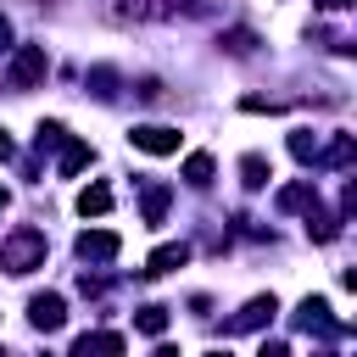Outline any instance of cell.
I'll return each mask as SVG.
<instances>
[{
	"mask_svg": "<svg viewBox=\"0 0 357 357\" xmlns=\"http://www.w3.org/2000/svg\"><path fill=\"white\" fill-rule=\"evenodd\" d=\"M184 262H190V245H184V240H173V245H156V251H151L145 273H173V268H184Z\"/></svg>",
	"mask_w": 357,
	"mask_h": 357,
	"instance_id": "7",
	"label": "cell"
},
{
	"mask_svg": "<svg viewBox=\"0 0 357 357\" xmlns=\"http://www.w3.org/2000/svg\"><path fill=\"white\" fill-rule=\"evenodd\" d=\"M0 50H11V22L0 17Z\"/></svg>",
	"mask_w": 357,
	"mask_h": 357,
	"instance_id": "21",
	"label": "cell"
},
{
	"mask_svg": "<svg viewBox=\"0 0 357 357\" xmlns=\"http://www.w3.org/2000/svg\"><path fill=\"white\" fill-rule=\"evenodd\" d=\"M45 73H50L45 45H17V50H11V84H17V89H33Z\"/></svg>",
	"mask_w": 357,
	"mask_h": 357,
	"instance_id": "2",
	"label": "cell"
},
{
	"mask_svg": "<svg viewBox=\"0 0 357 357\" xmlns=\"http://www.w3.org/2000/svg\"><path fill=\"white\" fill-rule=\"evenodd\" d=\"M229 50H234V56H245V50H251V33H245V28H234V33H229Z\"/></svg>",
	"mask_w": 357,
	"mask_h": 357,
	"instance_id": "19",
	"label": "cell"
},
{
	"mask_svg": "<svg viewBox=\"0 0 357 357\" xmlns=\"http://www.w3.org/2000/svg\"><path fill=\"white\" fill-rule=\"evenodd\" d=\"M296 324H301V329H324V335H329V329H340V324L329 318V301H318V296H307V301H301Z\"/></svg>",
	"mask_w": 357,
	"mask_h": 357,
	"instance_id": "9",
	"label": "cell"
},
{
	"mask_svg": "<svg viewBox=\"0 0 357 357\" xmlns=\"http://www.w3.org/2000/svg\"><path fill=\"white\" fill-rule=\"evenodd\" d=\"M273 312H279V301H273V296H251V301H245V312H240L229 329H257V324H262V318H273Z\"/></svg>",
	"mask_w": 357,
	"mask_h": 357,
	"instance_id": "10",
	"label": "cell"
},
{
	"mask_svg": "<svg viewBox=\"0 0 357 357\" xmlns=\"http://www.w3.org/2000/svg\"><path fill=\"white\" fill-rule=\"evenodd\" d=\"M6 156H11V134L0 128V162H6Z\"/></svg>",
	"mask_w": 357,
	"mask_h": 357,
	"instance_id": "22",
	"label": "cell"
},
{
	"mask_svg": "<svg viewBox=\"0 0 357 357\" xmlns=\"http://www.w3.org/2000/svg\"><path fill=\"white\" fill-rule=\"evenodd\" d=\"M318 6H324V11H340V6H351V0H318Z\"/></svg>",
	"mask_w": 357,
	"mask_h": 357,
	"instance_id": "23",
	"label": "cell"
},
{
	"mask_svg": "<svg viewBox=\"0 0 357 357\" xmlns=\"http://www.w3.org/2000/svg\"><path fill=\"white\" fill-rule=\"evenodd\" d=\"M206 357H229V351H206Z\"/></svg>",
	"mask_w": 357,
	"mask_h": 357,
	"instance_id": "25",
	"label": "cell"
},
{
	"mask_svg": "<svg viewBox=\"0 0 357 357\" xmlns=\"http://www.w3.org/2000/svg\"><path fill=\"white\" fill-rule=\"evenodd\" d=\"M117 251H123V240H117L112 229H84V234H78V257H84V262H112Z\"/></svg>",
	"mask_w": 357,
	"mask_h": 357,
	"instance_id": "5",
	"label": "cell"
},
{
	"mask_svg": "<svg viewBox=\"0 0 357 357\" xmlns=\"http://www.w3.org/2000/svg\"><path fill=\"white\" fill-rule=\"evenodd\" d=\"M61 139H67L61 123H39V151H61Z\"/></svg>",
	"mask_w": 357,
	"mask_h": 357,
	"instance_id": "18",
	"label": "cell"
},
{
	"mask_svg": "<svg viewBox=\"0 0 357 357\" xmlns=\"http://www.w3.org/2000/svg\"><path fill=\"white\" fill-rule=\"evenodd\" d=\"M128 145H134V151H151V156H173V151H178V128H167V123H139V128H128Z\"/></svg>",
	"mask_w": 357,
	"mask_h": 357,
	"instance_id": "3",
	"label": "cell"
},
{
	"mask_svg": "<svg viewBox=\"0 0 357 357\" xmlns=\"http://www.w3.org/2000/svg\"><path fill=\"white\" fill-rule=\"evenodd\" d=\"M89 162H95V151H89L84 139H61V162H56V173H61V178H73V173H78V167H89Z\"/></svg>",
	"mask_w": 357,
	"mask_h": 357,
	"instance_id": "8",
	"label": "cell"
},
{
	"mask_svg": "<svg viewBox=\"0 0 357 357\" xmlns=\"http://www.w3.org/2000/svg\"><path fill=\"white\" fill-rule=\"evenodd\" d=\"M28 324H33V329H45V335H56V329L67 324V301H61L56 290L33 296V301H28Z\"/></svg>",
	"mask_w": 357,
	"mask_h": 357,
	"instance_id": "4",
	"label": "cell"
},
{
	"mask_svg": "<svg viewBox=\"0 0 357 357\" xmlns=\"http://www.w3.org/2000/svg\"><path fill=\"white\" fill-rule=\"evenodd\" d=\"M134 324H139L145 335H162V329H167V307H156V301H151V307H139V312H134Z\"/></svg>",
	"mask_w": 357,
	"mask_h": 357,
	"instance_id": "13",
	"label": "cell"
},
{
	"mask_svg": "<svg viewBox=\"0 0 357 357\" xmlns=\"http://www.w3.org/2000/svg\"><path fill=\"white\" fill-rule=\"evenodd\" d=\"M257 357H290V346H284V340H268V346H262Z\"/></svg>",
	"mask_w": 357,
	"mask_h": 357,
	"instance_id": "20",
	"label": "cell"
},
{
	"mask_svg": "<svg viewBox=\"0 0 357 357\" xmlns=\"http://www.w3.org/2000/svg\"><path fill=\"white\" fill-rule=\"evenodd\" d=\"M184 178L201 190V184H212V156L206 151H195V156H184Z\"/></svg>",
	"mask_w": 357,
	"mask_h": 357,
	"instance_id": "12",
	"label": "cell"
},
{
	"mask_svg": "<svg viewBox=\"0 0 357 357\" xmlns=\"http://www.w3.org/2000/svg\"><path fill=\"white\" fill-rule=\"evenodd\" d=\"M45 262V234L39 229H17L6 245H0V268L6 273H33Z\"/></svg>",
	"mask_w": 357,
	"mask_h": 357,
	"instance_id": "1",
	"label": "cell"
},
{
	"mask_svg": "<svg viewBox=\"0 0 357 357\" xmlns=\"http://www.w3.org/2000/svg\"><path fill=\"white\" fill-rule=\"evenodd\" d=\"M78 212H84V218H106V212H112V190H106V184H89V190L78 195Z\"/></svg>",
	"mask_w": 357,
	"mask_h": 357,
	"instance_id": "11",
	"label": "cell"
},
{
	"mask_svg": "<svg viewBox=\"0 0 357 357\" xmlns=\"http://www.w3.org/2000/svg\"><path fill=\"white\" fill-rule=\"evenodd\" d=\"M151 357H178V351H173V346H156V351H151Z\"/></svg>",
	"mask_w": 357,
	"mask_h": 357,
	"instance_id": "24",
	"label": "cell"
},
{
	"mask_svg": "<svg viewBox=\"0 0 357 357\" xmlns=\"http://www.w3.org/2000/svg\"><path fill=\"white\" fill-rule=\"evenodd\" d=\"M162 212H167V190L151 184V190H145V223H162Z\"/></svg>",
	"mask_w": 357,
	"mask_h": 357,
	"instance_id": "17",
	"label": "cell"
},
{
	"mask_svg": "<svg viewBox=\"0 0 357 357\" xmlns=\"http://www.w3.org/2000/svg\"><path fill=\"white\" fill-rule=\"evenodd\" d=\"M240 173H245V184H251V190H262V184L273 178V167H268L262 156H245V162H240Z\"/></svg>",
	"mask_w": 357,
	"mask_h": 357,
	"instance_id": "14",
	"label": "cell"
},
{
	"mask_svg": "<svg viewBox=\"0 0 357 357\" xmlns=\"http://www.w3.org/2000/svg\"><path fill=\"white\" fill-rule=\"evenodd\" d=\"M73 357H123V335H112V329H95V335H78V346H73Z\"/></svg>",
	"mask_w": 357,
	"mask_h": 357,
	"instance_id": "6",
	"label": "cell"
},
{
	"mask_svg": "<svg viewBox=\"0 0 357 357\" xmlns=\"http://www.w3.org/2000/svg\"><path fill=\"white\" fill-rule=\"evenodd\" d=\"M0 212H6V190H0Z\"/></svg>",
	"mask_w": 357,
	"mask_h": 357,
	"instance_id": "26",
	"label": "cell"
},
{
	"mask_svg": "<svg viewBox=\"0 0 357 357\" xmlns=\"http://www.w3.org/2000/svg\"><path fill=\"white\" fill-rule=\"evenodd\" d=\"M318 195H312V184H290V190H279V206L284 212H296V206H312Z\"/></svg>",
	"mask_w": 357,
	"mask_h": 357,
	"instance_id": "15",
	"label": "cell"
},
{
	"mask_svg": "<svg viewBox=\"0 0 357 357\" xmlns=\"http://www.w3.org/2000/svg\"><path fill=\"white\" fill-rule=\"evenodd\" d=\"M290 156H296V162H312V156H318V139H312L307 128H296V134H290Z\"/></svg>",
	"mask_w": 357,
	"mask_h": 357,
	"instance_id": "16",
	"label": "cell"
}]
</instances>
